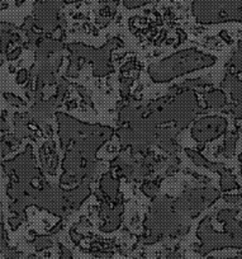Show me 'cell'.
I'll use <instances>...</instances> for the list:
<instances>
[{"label":"cell","mask_w":242,"mask_h":259,"mask_svg":"<svg viewBox=\"0 0 242 259\" xmlns=\"http://www.w3.org/2000/svg\"><path fill=\"white\" fill-rule=\"evenodd\" d=\"M154 0H123V6L128 9H137L152 3Z\"/></svg>","instance_id":"8fae6325"},{"label":"cell","mask_w":242,"mask_h":259,"mask_svg":"<svg viewBox=\"0 0 242 259\" xmlns=\"http://www.w3.org/2000/svg\"><path fill=\"white\" fill-rule=\"evenodd\" d=\"M237 140H238V133L234 131L232 133L228 138L224 140L223 144V155L227 156V158H231L234 153V149H236V144Z\"/></svg>","instance_id":"9c48e42d"},{"label":"cell","mask_w":242,"mask_h":259,"mask_svg":"<svg viewBox=\"0 0 242 259\" xmlns=\"http://www.w3.org/2000/svg\"><path fill=\"white\" fill-rule=\"evenodd\" d=\"M166 259H181V255L178 253V251H169L168 255H166Z\"/></svg>","instance_id":"5bb4252c"},{"label":"cell","mask_w":242,"mask_h":259,"mask_svg":"<svg viewBox=\"0 0 242 259\" xmlns=\"http://www.w3.org/2000/svg\"><path fill=\"white\" fill-rule=\"evenodd\" d=\"M222 87L228 88L231 92L232 99H234L236 104L229 107V112L237 119H242V80L231 73H227L222 81Z\"/></svg>","instance_id":"277c9868"},{"label":"cell","mask_w":242,"mask_h":259,"mask_svg":"<svg viewBox=\"0 0 242 259\" xmlns=\"http://www.w3.org/2000/svg\"><path fill=\"white\" fill-rule=\"evenodd\" d=\"M117 4H118V0H102V7L101 11H99V19L101 21L109 22L116 14Z\"/></svg>","instance_id":"8992f818"},{"label":"cell","mask_w":242,"mask_h":259,"mask_svg":"<svg viewBox=\"0 0 242 259\" xmlns=\"http://www.w3.org/2000/svg\"><path fill=\"white\" fill-rule=\"evenodd\" d=\"M118 181H116L109 173L106 174L101 181V189L104 193L108 194L111 198H114L117 196V193H118Z\"/></svg>","instance_id":"52a82bcc"},{"label":"cell","mask_w":242,"mask_h":259,"mask_svg":"<svg viewBox=\"0 0 242 259\" xmlns=\"http://www.w3.org/2000/svg\"><path fill=\"white\" fill-rule=\"evenodd\" d=\"M239 161H241V163H242V154H241V155H239Z\"/></svg>","instance_id":"2e32d148"},{"label":"cell","mask_w":242,"mask_h":259,"mask_svg":"<svg viewBox=\"0 0 242 259\" xmlns=\"http://www.w3.org/2000/svg\"><path fill=\"white\" fill-rule=\"evenodd\" d=\"M29 259H33V258H29Z\"/></svg>","instance_id":"e0dca14e"},{"label":"cell","mask_w":242,"mask_h":259,"mask_svg":"<svg viewBox=\"0 0 242 259\" xmlns=\"http://www.w3.org/2000/svg\"><path fill=\"white\" fill-rule=\"evenodd\" d=\"M157 189L159 188H157L154 183H151V182H150V183H146L143 186V192L147 196H150V197H154L155 194L157 193Z\"/></svg>","instance_id":"7c38bea8"},{"label":"cell","mask_w":242,"mask_h":259,"mask_svg":"<svg viewBox=\"0 0 242 259\" xmlns=\"http://www.w3.org/2000/svg\"><path fill=\"white\" fill-rule=\"evenodd\" d=\"M226 130L227 121L222 117H204L194 123L191 136L198 143H207L223 135Z\"/></svg>","instance_id":"3957f363"},{"label":"cell","mask_w":242,"mask_h":259,"mask_svg":"<svg viewBox=\"0 0 242 259\" xmlns=\"http://www.w3.org/2000/svg\"><path fill=\"white\" fill-rule=\"evenodd\" d=\"M191 13L202 24L242 21V0H194Z\"/></svg>","instance_id":"7a4b0ae2"},{"label":"cell","mask_w":242,"mask_h":259,"mask_svg":"<svg viewBox=\"0 0 242 259\" xmlns=\"http://www.w3.org/2000/svg\"><path fill=\"white\" fill-rule=\"evenodd\" d=\"M216 62V57L197 50H184L171 55L168 59L150 66L149 73L152 80L169 81L183 74L199 69L209 68Z\"/></svg>","instance_id":"6da1fadb"},{"label":"cell","mask_w":242,"mask_h":259,"mask_svg":"<svg viewBox=\"0 0 242 259\" xmlns=\"http://www.w3.org/2000/svg\"><path fill=\"white\" fill-rule=\"evenodd\" d=\"M186 154H188L189 156L191 158V160L194 161V164H197L198 166H203V168H207V169H211L212 166V163L211 161L207 160L206 158H204L202 154L197 153V151H191V150H186Z\"/></svg>","instance_id":"30bf717a"},{"label":"cell","mask_w":242,"mask_h":259,"mask_svg":"<svg viewBox=\"0 0 242 259\" xmlns=\"http://www.w3.org/2000/svg\"><path fill=\"white\" fill-rule=\"evenodd\" d=\"M204 102L207 103V106L209 108L213 109H221L226 106L227 99H226V94H224L223 91L221 89H211V91L206 92L203 94Z\"/></svg>","instance_id":"5b68a950"},{"label":"cell","mask_w":242,"mask_h":259,"mask_svg":"<svg viewBox=\"0 0 242 259\" xmlns=\"http://www.w3.org/2000/svg\"><path fill=\"white\" fill-rule=\"evenodd\" d=\"M239 198H241V196H237V194H231V196H224V200H226L228 203L238 202Z\"/></svg>","instance_id":"4fadbf2b"},{"label":"cell","mask_w":242,"mask_h":259,"mask_svg":"<svg viewBox=\"0 0 242 259\" xmlns=\"http://www.w3.org/2000/svg\"><path fill=\"white\" fill-rule=\"evenodd\" d=\"M88 196H89V187L86 186V184H83V186H80L79 188L74 189V191L71 192V198H70L71 207L74 208L79 207Z\"/></svg>","instance_id":"ba28073f"},{"label":"cell","mask_w":242,"mask_h":259,"mask_svg":"<svg viewBox=\"0 0 242 259\" xmlns=\"http://www.w3.org/2000/svg\"><path fill=\"white\" fill-rule=\"evenodd\" d=\"M66 3H77V2H83V0H65Z\"/></svg>","instance_id":"9a60e30c"}]
</instances>
